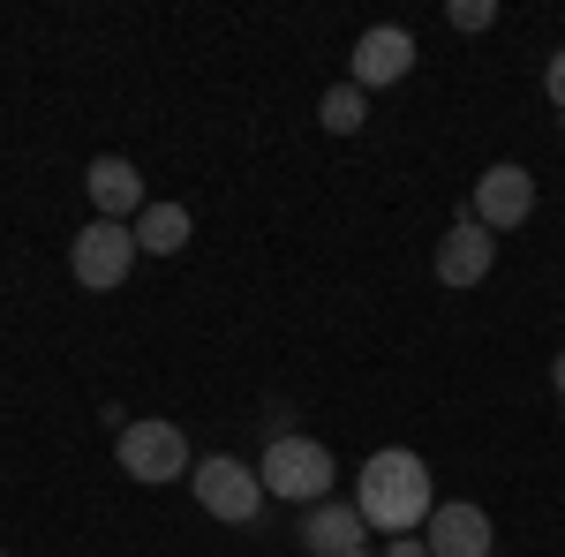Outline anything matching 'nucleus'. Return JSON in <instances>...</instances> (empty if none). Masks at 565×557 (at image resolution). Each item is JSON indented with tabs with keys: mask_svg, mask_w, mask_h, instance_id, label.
Segmentation results:
<instances>
[{
	"mask_svg": "<svg viewBox=\"0 0 565 557\" xmlns=\"http://www.w3.org/2000/svg\"><path fill=\"white\" fill-rule=\"evenodd\" d=\"M354 513L370 519V527H385V535H407V527H423L437 513V490H430V468L415 460V452H370L362 460V482H354Z\"/></svg>",
	"mask_w": 565,
	"mask_h": 557,
	"instance_id": "obj_1",
	"label": "nucleus"
},
{
	"mask_svg": "<svg viewBox=\"0 0 565 557\" xmlns=\"http://www.w3.org/2000/svg\"><path fill=\"white\" fill-rule=\"evenodd\" d=\"M332 452L317 444V437H271L264 444V468L257 482L271 497H287V505H324V490H332Z\"/></svg>",
	"mask_w": 565,
	"mask_h": 557,
	"instance_id": "obj_2",
	"label": "nucleus"
},
{
	"mask_svg": "<svg viewBox=\"0 0 565 557\" xmlns=\"http://www.w3.org/2000/svg\"><path fill=\"white\" fill-rule=\"evenodd\" d=\"M129 264H136V226H121V218H90L84 234L68 242V271L90 294H114L129 279Z\"/></svg>",
	"mask_w": 565,
	"mask_h": 557,
	"instance_id": "obj_3",
	"label": "nucleus"
},
{
	"mask_svg": "<svg viewBox=\"0 0 565 557\" xmlns=\"http://www.w3.org/2000/svg\"><path fill=\"white\" fill-rule=\"evenodd\" d=\"M121 474H136L143 490L151 482H181L189 474V437L174 422H159V415H143V422H121Z\"/></svg>",
	"mask_w": 565,
	"mask_h": 557,
	"instance_id": "obj_4",
	"label": "nucleus"
},
{
	"mask_svg": "<svg viewBox=\"0 0 565 557\" xmlns=\"http://www.w3.org/2000/svg\"><path fill=\"white\" fill-rule=\"evenodd\" d=\"M196 505L212 519H226V527H249L257 519V505H264V482H257V468H242V460H226V452H212L204 468H196Z\"/></svg>",
	"mask_w": 565,
	"mask_h": 557,
	"instance_id": "obj_5",
	"label": "nucleus"
},
{
	"mask_svg": "<svg viewBox=\"0 0 565 557\" xmlns=\"http://www.w3.org/2000/svg\"><path fill=\"white\" fill-rule=\"evenodd\" d=\"M535 212V181H527V167H490L476 181V226H490V234H513L521 218Z\"/></svg>",
	"mask_w": 565,
	"mask_h": 557,
	"instance_id": "obj_6",
	"label": "nucleus"
},
{
	"mask_svg": "<svg viewBox=\"0 0 565 557\" xmlns=\"http://www.w3.org/2000/svg\"><path fill=\"white\" fill-rule=\"evenodd\" d=\"M407 68H415V39H407L399 23H377V31L354 39V76L348 84L354 90H385V84H399Z\"/></svg>",
	"mask_w": 565,
	"mask_h": 557,
	"instance_id": "obj_7",
	"label": "nucleus"
},
{
	"mask_svg": "<svg viewBox=\"0 0 565 557\" xmlns=\"http://www.w3.org/2000/svg\"><path fill=\"white\" fill-rule=\"evenodd\" d=\"M490 264H498V234L490 226H476V218L445 226V242H437V279L445 287H482Z\"/></svg>",
	"mask_w": 565,
	"mask_h": 557,
	"instance_id": "obj_8",
	"label": "nucleus"
},
{
	"mask_svg": "<svg viewBox=\"0 0 565 557\" xmlns=\"http://www.w3.org/2000/svg\"><path fill=\"white\" fill-rule=\"evenodd\" d=\"M423 543H430V557H490V513L482 505H437Z\"/></svg>",
	"mask_w": 565,
	"mask_h": 557,
	"instance_id": "obj_9",
	"label": "nucleus"
},
{
	"mask_svg": "<svg viewBox=\"0 0 565 557\" xmlns=\"http://www.w3.org/2000/svg\"><path fill=\"white\" fill-rule=\"evenodd\" d=\"M302 543H309L317 557H354L362 543H370V519L354 513V505H332V497H324V505H309Z\"/></svg>",
	"mask_w": 565,
	"mask_h": 557,
	"instance_id": "obj_10",
	"label": "nucleus"
},
{
	"mask_svg": "<svg viewBox=\"0 0 565 557\" xmlns=\"http://www.w3.org/2000/svg\"><path fill=\"white\" fill-rule=\"evenodd\" d=\"M84 189H90V204H98V218H129V212H143V173L129 167V159H90V173H84Z\"/></svg>",
	"mask_w": 565,
	"mask_h": 557,
	"instance_id": "obj_11",
	"label": "nucleus"
},
{
	"mask_svg": "<svg viewBox=\"0 0 565 557\" xmlns=\"http://www.w3.org/2000/svg\"><path fill=\"white\" fill-rule=\"evenodd\" d=\"M181 242H189V212L181 204H143L136 212V249L143 257H174Z\"/></svg>",
	"mask_w": 565,
	"mask_h": 557,
	"instance_id": "obj_12",
	"label": "nucleus"
},
{
	"mask_svg": "<svg viewBox=\"0 0 565 557\" xmlns=\"http://www.w3.org/2000/svg\"><path fill=\"white\" fill-rule=\"evenodd\" d=\"M317 121L332 136H354L362 121H370V90H354V84H332L324 98H317Z\"/></svg>",
	"mask_w": 565,
	"mask_h": 557,
	"instance_id": "obj_13",
	"label": "nucleus"
},
{
	"mask_svg": "<svg viewBox=\"0 0 565 557\" xmlns=\"http://www.w3.org/2000/svg\"><path fill=\"white\" fill-rule=\"evenodd\" d=\"M445 15H452V31H490V23H498V8H490V0H452Z\"/></svg>",
	"mask_w": 565,
	"mask_h": 557,
	"instance_id": "obj_14",
	"label": "nucleus"
},
{
	"mask_svg": "<svg viewBox=\"0 0 565 557\" xmlns=\"http://www.w3.org/2000/svg\"><path fill=\"white\" fill-rule=\"evenodd\" d=\"M543 90H551V106H558V114H565V45H558V53H551V68H543Z\"/></svg>",
	"mask_w": 565,
	"mask_h": 557,
	"instance_id": "obj_15",
	"label": "nucleus"
},
{
	"mask_svg": "<svg viewBox=\"0 0 565 557\" xmlns=\"http://www.w3.org/2000/svg\"><path fill=\"white\" fill-rule=\"evenodd\" d=\"M385 557H430V543H407L399 535V543H385Z\"/></svg>",
	"mask_w": 565,
	"mask_h": 557,
	"instance_id": "obj_16",
	"label": "nucleus"
},
{
	"mask_svg": "<svg viewBox=\"0 0 565 557\" xmlns=\"http://www.w3.org/2000/svg\"><path fill=\"white\" fill-rule=\"evenodd\" d=\"M551 385H558V399H565V354H558V362H551Z\"/></svg>",
	"mask_w": 565,
	"mask_h": 557,
	"instance_id": "obj_17",
	"label": "nucleus"
},
{
	"mask_svg": "<svg viewBox=\"0 0 565 557\" xmlns=\"http://www.w3.org/2000/svg\"><path fill=\"white\" fill-rule=\"evenodd\" d=\"M354 557H377V550H354Z\"/></svg>",
	"mask_w": 565,
	"mask_h": 557,
	"instance_id": "obj_18",
	"label": "nucleus"
},
{
	"mask_svg": "<svg viewBox=\"0 0 565 557\" xmlns=\"http://www.w3.org/2000/svg\"><path fill=\"white\" fill-rule=\"evenodd\" d=\"M0 557H8V550H0Z\"/></svg>",
	"mask_w": 565,
	"mask_h": 557,
	"instance_id": "obj_19",
	"label": "nucleus"
}]
</instances>
